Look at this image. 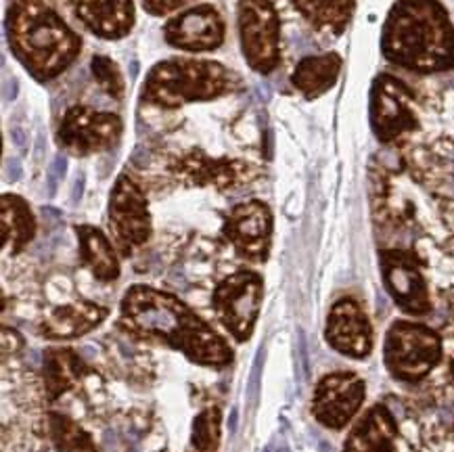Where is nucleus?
I'll list each match as a JSON object with an SVG mask.
<instances>
[{
	"mask_svg": "<svg viewBox=\"0 0 454 452\" xmlns=\"http://www.w3.org/2000/svg\"><path fill=\"white\" fill-rule=\"evenodd\" d=\"M120 327L130 335L153 338L183 352L201 367H226L232 350L197 312L176 295L149 285H132L120 304Z\"/></svg>",
	"mask_w": 454,
	"mask_h": 452,
	"instance_id": "f257e3e1",
	"label": "nucleus"
},
{
	"mask_svg": "<svg viewBox=\"0 0 454 452\" xmlns=\"http://www.w3.org/2000/svg\"><path fill=\"white\" fill-rule=\"evenodd\" d=\"M383 59L406 72H454V23L442 0H394L381 26Z\"/></svg>",
	"mask_w": 454,
	"mask_h": 452,
	"instance_id": "f03ea898",
	"label": "nucleus"
},
{
	"mask_svg": "<svg viewBox=\"0 0 454 452\" xmlns=\"http://www.w3.org/2000/svg\"><path fill=\"white\" fill-rule=\"evenodd\" d=\"M11 55L36 82L59 78L82 55V36L49 0H11L4 13Z\"/></svg>",
	"mask_w": 454,
	"mask_h": 452,
	"instance_id": "7ed1b4c3",
	"label": "nucleus"
},
{
	"mask_svg": "<svg viewBox=\"0 0 454 452\" xmlns=\"http://www.w3.org/2000/svg\"><path fill=\"white\" fill-rule=\"evenodd\" d=\"M243 89V75L224 63L197 57L157 61L141 84V101L174 112L193 103H209Z\"/></svg>",
	"mask_w": 454,
	"mask_h": 452,
	"instance_id": "20e7f679",
	"label": "nucleus"
},
{
	"mask_svg": "<svg viewBox=\"0 0 454 452\" xmlns=\"http://www.w3.org/2000/svg\"><path fill=\"white\" fill-rule=\"evenodd\" d=\"M444 358V339L435 329L415 321H395L383 341V364L394 379L419 384Z\"/></svg>",
	"mask_w": 454,
	"mask_h": 452,
	"instance_id": "39448f33",
	"label": "nucleus"
},
{
	"mask_svg": "<svg viewBox=\"0 0 454 452\" xmlns=\"http://www.w3.org/2000/svg\"><path fill=\"white\" fill-rule=\"evenodd\" d=\"M237 34L247 67L270 75L281 66V15L272 0H237Z\"/></svg>",
	"mask_w": 454,
	"mask_h": 452,
	"instance_id": "423d86ee",
	"label": "nucleus"
},
{
	"mask_svg": "<svg viewBox=\"0 0 454 452\" xmlns=\"http://www.w3.org/2000/svg\"><path fill=\"white\" fill-rule=\"evenodd\" d=\"M107 226L115 249L124 258H130L151 239L153 222H151L147 195L141 184L126 172L115 178L109 193Z\"/></svg>",
	"mask_w": 454,
	"mask_h": 452,
	"instance_id": "0eeeda50",
	"label": "nucleus"
},
{
	"mask_svg": "<svg viewBox=\"0 0 454 452\" xmlns=\"http://www.w3.org/2000/svg\"><path fill=\"white\" fill-rule=\"evenodd\" d=\"M262 300H264V279L255 270H235L214 287L212 310L220 324L237 341L252 338L258 323Z\"/></svg>",
	"mask_w": 454,
	"mask_h": 452,
	"instance_id": "6e6552de",
	"label": "nucleus"
},
{
	"mask_svg": "<svg viewBox=\"0 0 454 452\" xmlns=\"http://www.w3.org/2000/svg\"><path fill=\"white\" fill-rule=\"evenodd\" d=\"M369 124L383 144L395 143L419 129L415 92L392 74H380L369 90Z\"/></svg>",
	"mask_w": 454,
	"mask_h": 452,
	"instance_id": "1a4fd4ad",
	"label": "nucleus"
},
{
	"mask_svg": "<svg viewBox=\"0 0 454 452\" xmlns=\"http://www.w3.org/2000/svg\"><path fill=\"white\" fill-rule=\"evenodd\" d=\"M121 132L124 120L118 113L89 105H72L63 113L55 138L66 153L74 158H89L115 147Z\"/></svg>",
	"mask_w": 454,
	"mask_h": 452,
	"instance_id": "9d476101",
	"label": "nucleus"
},
{
	"mask_svg": "<svg viewBox=\"0 0 454 452\" xmlns=\"http://www.w3.org/2000/svg\"><path fill=\"white\" fill-rule=\"evenodd\" d=\"M383 287L404 315L425 316L434 310L425 262L415 249L387 247L380 252Z\"/></svg>",
	"mask_w": 454,
	"mask_h": 452,
	"instance_id": "9b49d317",
	"label": "nucleus"
},
{
	"mask_svg": "<svg viewBox=\"0 0 454 452\" xmlns=\"http://www.w3.org/2000/svg\"><path fill=\"white\" fill-rule=\"evenodd\" d=\"M164 43L186 55L214 53L226 40V21L216 4L197 3L168 17L161 27Z\"/></svg>",
	"mask_w": 454,
	"mask_h": 452,
	"instance_id": "f8f14e48",
	"label": "nucleus"
},
{
	"mask_svg": "<svg viewBox=\"0 0 454 452\" xmlns=\"http://www.w3.org/2000/svg\"><path fill=\"white\" fill-rule=\"evenodd\" d=\"M174 181L184 187H214L218 191H232L258 178L260 170L249 161L209 158L206 151L191 149L180 153L168 164Z\"/></svg>",
	"mask_w": 454,
	"mask_h": 452,
	"instance_id": "ddd939ff",
	"label": "nucleus"
},
{
	"mask_svg": "<svg viewBox=\"0 0 454 452\" xmlns=\"http://www.w3.org/2000/svg\"><path fill=\"white\" fill-rule=\"evenodd\" d=\"M272 229L275 220L270 207L260 199H249L226 214L223 235L239 258L252 264H264L270 256Z\"/></svg>",
	"mask_w": 454,
	"mask_h": 452,
	"instance_id": "4468645a",
	"label": "nucleus"
},
{
	"mask_svg": "<svg viewBox=\"0 0 454 452\" xmlns=\"http://www.w3.org/2000/svg\"><path fill=\"white\" fill-rule=\"evenodd\" d=\"M364 396V379L352 370H335L325 375L312 396L314 419L329 430L340 432L363 409Z\"/></svg>",
	"mask_w": 454,
	"mask_h": 452,
	"instance_id": "2eb2a0df",
	"label": "nucleus"
},
{
	"mask_svg": "<svg viewBox=\"0 0 454 452\" xmlns=\"http://www.w3.org/2000/svg\"><path fill=\"white\" fill-rule=\"evenodd\" d=\"M327 344L341 356L363 361L372 350V327L363 306L354 298H341L331 306L325 327Z\"/></svg>",
	"mask_w": 454,
	"mask_h": 452,
	"instance_id": "dca6fc26",
	"label": "nucleus"
},
{
	"mask_svg": "<svg viewBox=\"0 0 454 452\" xmlns=\"http://www.w3.org/2000/svg\"><path fill=\"white\" fill-rule=\"evenodd\" d=\"M84 30L101 40H124L137 26L135 0H66Z\"/></svg>",
	"mask_w": 454,
	"mask_h": 452,
	"instance_id": "f3484780",
	"label": "nucleus"
},
{
	"mask_svg": "<svg viewBox=\"0 0 454 452\" xmlns=\"http://www.w3.org/2000/svg\"><path fill=\"white\" fill-rule=\"evenodd\" d=\"M109 310L97 301L78 300L52 306L38 323V333L51 341H69L89 335L107 318Z\"/></svg>",
	"mask_w": 454,
	"mask_h": 452,
	"instance_id": "a211bd4d",
	"label": "nucleus"
},
{
	"mask_svg": "<svg viewBox=\"0 0 454 452\" xmlns=\"http://www.w3.org/2000/svg\"><path fill=\"white\" fill-rule=\"evenodd\" d=\"M343 452H400V425L392 410L372 404L348 433Z\"/></svg>",
	"mask_w": 454,
	"mask_h": 452,
	"instance_id": "6ab92c4d",
	"label": "nucleus"
},
{
	"mask_svg": "<svg viewBox=\"0 0 454 452\" xmlns=\"http://www.w3.org/2000/svg\"><path fill=\"white\" fill-rule=\"evenodd\" d=\"M89 377H92V369L78 356V352L67 350V347H52L44 352L43 390L46 402L63 398L67 392L82 386Z\"/></svg>",
	"mask_w": 454,
	"mask_h": 452,
	"instance_id": "aec40b11",
	"label": "nucleus"
},
{
	"mask_svg": "<svg viewBox=\"0 0 454 452\" xmlns=\"http://www.w3.org/2000/svg\"><path fill=\"white\" fill-rule=\"evenodd\" d=\"M75 237H78L80 262L98 283H114L120 279V258L114 241L103 233L101 229L90 224L75 226Z\"/></svg>",
	"mask_w": 454,
	"mask_h": 452,
	"instance_id": "412c9836",
	"label": "nucleus"
},
{
	"mask_svg": "<svg viewBox=\"0 0 454 452\" xmlns=\"http://www.w3.org/2000/svg\"><path fill=\"white\" fill-rule=\"evenodd\" d=\"M343 69V59L333 51L323 55H310L295 63L294 72H291V84L306 97L308 101L320 98L333 89L340 80Z\"/></svg>",
	"mask_w": 454,
	"mask_h": 452,
	"instance_id": "4be33fe9",
	"label": "nucleus"
},
{
	"mask_svg": "<svg viewBox=\"0 0 454 452\" xmlns=\"http://www.w3.org/2000/svg\"><path fill=\"white\" fill-rule=\"evenodd\" d=\"M0 229H3V252L7 256L20 253L34 241L38 230L36 216L30 204L20 195L4 193L0 199Z\"/></svg>",
	"mask_w": 454,
	"mask_h": 452,
	"instance_id": "5701e85b",
	"label": "nucleus"
},
{
	"mask_svg": "<svg viewBox=\"0 0 454 452\" xmlns=\"http://www.w3.org/2000/svg\"><path fill=\"white\" fill-rule=\"evenodd\" d=\"M291 7L314 32L340 38L350 26L356 0H291Z\"/></svg>",
	"mask_w": 454,
	"mask_h": 452,
	"instance_id": "b1692460",
	"label": "nucleus"
},
{
	"mask_svg": "<svg viewBox=\"0 0 454 452\" xmlns=\"http://www.w3.org/2000/svg\"><path fill=\"white\" fill-rule=\"evenodd\" d=\"M46 430L57 452H98L90 433L78 421L59 410L46 413Z\"/></svg>",
	"mask_w": 454,
	"mask_h": 452,
	"instance_id": "393cba45",
	"label": "nucleus"
},
{
	"mask_svg": "<svg viewBox=\"0 0 454 452\" xmlns=\"http://www.w3.org/2000/svg\"><path fill=\"white\" fill-rule=\"evenodd\" d=\"M220 415L218 407H209L195 417L193 430H191V446L195 452H214L220 444Z\"/></svg>",
	"mask_w": 454,
	"mask_h": 452,
	"instance_id": "a878e982",
	"label": "nucleus"
},
{
	"mask_svg": "<svg viewBox=\"0 0 454 452\" xmlns=\"http://www.w3.org/2000/svg\"><path fill=\"white\" fill-rule=\"evenodd\" d=\"M90 72L97 84L107 92L114 101H124L126 97V78L118 63L107 55H95L90 59Z\"/></svg>",
	"mask_w": 454,
	"mask_h": 452,
	"instance_id": "bb28decb",
	"label": "nucleus"
},
{
	"mask_svg": "<svg viewBox=\"0 0 454 452\" xmlns=\"http://www.w3.org/2000/svg\"><path fill=\"white\" fill-rule=\"evenodd\" d=\"M145 13L151 17H172L178 11L189 9L197 4V0H141Z\"/></svg>",
	"mask_w": 454,
	"mask_h": 452,
	"instance_id": "cd10ccee",
	"label": "nucleus"
},
{
	"mask_svg": "<svg viewBox=\"0 0 454 452\" xmlns=\"http://www.w3.org/2000/svg\"><path fill=\"white\" fill-rule=\"evenodd\" d=\"M26 346V341H23V338L20 333L15 331V329H9L4 327L3 329V352H4V358H7L9 355H15L20 347Z\"/></svg>",
	"mask_w": 454,
	"mask_h": 452,
	"instance_id": "c85d7f7f",
	"label": "nucleus"
},
{
	"mask_svg": "<svg viewBox=\"0 0 454 452\" xmlns=\"http://www.w3.org/2000/svg\"><path fill=\"white\" fill-rule=\"evenodd\" d=\"M448 370H450V375L454 377V358L450 361V364H448Z\"/></svg>",
	"mask_w": 454,
	"mask_h": 452,
	"instance_id": "c756f323",
	"label": "nucleus"
}]
</instances>
